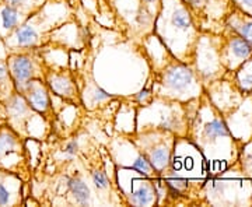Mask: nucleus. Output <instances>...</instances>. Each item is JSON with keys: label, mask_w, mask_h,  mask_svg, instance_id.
<instances>
[{"label": "nucleus", "mask_w": 252, "mask_h": 207, "mask_svg": "<svg viewBox=\"0 0 252 207\" xmlns=\"http://www.w3.org/2000/svg\"><path fill=\"white\" fill-rule=\"evenodd\" d=\"M16 91L6 59H0V104Z\"/></svg>", "instance_id": "obj_14"}, {"label": "nucleus", "mask_w": 252, "mask_h": 207, "mask_svg": "<svg viewBox=\"0 0 252 207\" xmlns=\"http://www.w3.org/2000/svg\"><path fill=\"white\" fill-rule=\"evenodd\" d=\"M90 178L91 182L94 183V186L98 190H107L109 188L108 175H107V172H105L104 168H98L97 167V168L91 170Z\"/></svg>", "instance_id": "obj_17"}, {"label": "nucleus", "mask_w": 252, "mask_h": 207, "mask_svg": "<svg viewBox=\"0 0 252 207\" xmlns=\"http://www.w3.org/2000/svg\"><path fill=\"white\" fill-rule=\"evenodd\" d=\"M1 105L6 112L7 123L24 139H27L30 136L28 123L31 122V119L36 114L35 111L28 105L26 98L17 91H14L7 99H4L1 102Z\"/></svg>", "instance_id": "obj_6"}, {"label": "nucleus", "mask_w": 252, "mask_h": 207, "mask_svg": "<svg viewBox=\"0 0 252 207\" xmlns=\"http://www.w3.org/2000/svg\"><path fill=\"white\" fill-rule=\"evenodd\" d=\"M127 203L135 206H153L158 200V192L157 185L153 180L143 182L137 189H132L127 195Z\"/></svg>", "instance_id": "obj_12"}, {"label": "nucleus", "mask_w": 252, "mask_h": 207, "mask_svg": "<svg viewBox=\"0 0 252 207\" xmlns=\"http://www.w3.org/2000/svg\"><path fill=\"white\" fill-rule=\"evenodd\" d=\"M154 87H157L154 95L158 98L167 101L187 98L189 91L199 87V79L190 66L172 56L171 60L164 64L161 72H157Z\"/></svg>", "instance_id": "obj_1"}, {"label": "nucleus", "mask_w": 252, "mask_h": 207, "mask_svg": "<svg viewBox=\"0 0 252 207\" xmlns=\"http://www.w3.org/2000/svg\"><path fill=\"white\" fill-rule=\"evenodd\" d=\"M51 90L45 80L34 79L30 80L20 91V94L26 98L28 105L35 111L45 122H52L55 118V109L51 99Z\"/></svg>", "instance_id": "obj_5"}, {"label": "nucleus", "mask_w": 252, "mask_h": 207, "mask_svg": "<svg viewBox=\"0 0 252 207\" xmlns=\"http://www.w3.org/2000/svg\"><path fill=\"white\" fill-rule=\"evenodd\" d=\"M28 17H30V14L21 11L20 9H16L10 4H6L1 0L0 1V41L3 42Z\"/></svg>", "instance_id": "obj_10"}, {"label": "nucleus", "mask_w": 252, "mask_h": 207, "mask_svg": "<svg viewBox=\"0 0 252 207\" xmlns=\"http://www.w3.org/2000/svg\"><path fill=\"white\" fill-rule=\"evenodd\" d=\"M237 81L243 91L252 90V58L240 66V70L237 73Z\"/></svg>", "instance_id": "obj_16"}, {"label": "nucleus", "mask_w": 252, "mask_h": 207, "mask_svg": "<svg viewBox=\"0 0 252 207\" xmlns=\"http://www.w3.org/2000/svg\"><path fill=\"white\" fill-rule=\"evenodd\" d=\"M38 49L39 48L14 51V52H10L6 58L10 76L17 92L23 90L30 80H34V79L45 80L48 66L38 52Z\"/></svg>", "instance_id": "obj_3"}, {"label": "nucleus", "mask_w": 252, "mask_h": 207, "mask_svg": "<svg viewBox=\"0 0 252 207\" xmlns=\"http://www.w3.org/2000/svg\"><path fill=\"white\" fill-rule=\"evenodd\" d=\"M21 199V178L0 168V206H14Z\"/></svg>", "instance_id": "obj_9"}, {"label": "nucleus", "mask_w": 252, "mask_h": 207, "mask_svg": "<svg viewBox=\"0 0 252 207\" xmlns=\"http://www.w3.org/2000/svg\"><path fill=\"white\" fill-rule=\"evenodd\" d=\"M202 136H203V142L205 143H215L217 139H223L228 137V127L225 126L224 120L220 118H213L212 120H209L205 123V126L202 129Z\"/></svg>", "instance_id": "obj_13"}, {"label": "nucleus", "mask_w": 252, "mask_h": 207, "mask_svg": "<svg viewBox=\"0 0 252 207\" xmlns=\"http://www.w3.org/2000/svg\"><path fill=\"white\" fill-rule=\"evenodd\" d=\"M64 186L70 193L73 202L80 206H90L91 205V190L89 185L77 175H66L64 177Z\"/></svg>", "instance_id": "obj_11"}, {"label": "nucleus", "mask_w": 252, "mask_h": 207, "mask_svg": "<svg viewBox=\"0 0 252 207\" xmlns=\"http://www.w3.org/2000/svg\"><path fill=\"white\" fill-rule=\"evenodd\" d=\"M252 58V46L240 34L233 30V35L228 36L224 44L221 42L220 59L228 70H235L241 64Z\"/></svg>", "instance_id": "obj_7"}, {"label": "nucleus", "mask_w": 252, "mask_h": 207, "mask_svg": "<svg viewBox=\"0 0 252 207\" xmlns=\"http://www.w3.org/2000/svg\"><path fill=\"white\" fill-rule=\"evenodd\" d=\"M136 147L154 168L158 177L171 168L175 140L172 132L165 129H143L136 139Z\"/></svg>", "instance_id": "obj_2"}, {"label": "nucleus", "mask_w": 252, "mask_h": 207, "mask_svg": "<svg viewBox=\"0 0 252 207\" xmlns=\"http://www.w3.org/2000/svg\"><path fill=\"white\" fill-rule=\"evenodd\" d=\"M6 4H10L16 9L32 16L38 10L41 9L44 4H46V0H3Z\"/></svg>", "instance_id": "obj_15"}, {"label": "nucleus", "mask_w": 252, "mask_h": 207, "mask_svg": "<svg viewBox=\"0 0 252 207\" xmlns=\"http://www.w3.org/2000/svg\"><path fill=\"white\" fill-rule=\"evenodd\" d=\"M45 81L49 90L52 91L55 95H58L74 105L80 102V94H79L77 84L69 70H54V69L48 67Z\"/></svg>", "instance_id": "obj_8"}, {"label": "nucleus", "mask_w": 252, "mask_h": 207, "mask_svg": "<svg viewBox=\"0 0 252 207\" xmlns=\"http://www.w3.org/2000/svg\"><path fill=\"white\" fill-rule=\"evenodd\" d=\"M27 161L24 137L9 123L0 125V168L20 177V174L27 171Z\"/></svg>", "instance_id": "obj_4"}, {"label": "nucleus", "mask_w": 252, "mask_h": 207, "mask_svg": "<svg viewBox=\"0 0 252 207\" xmlns=\"http://www.w3.org/2000/svg\"><path fill=\"white\" fill-rule=\"evenodd\" d=\"M238 6H241L247 11H252V0H237Z\"/></svg>", "instance_id": "obj_18"}]
</instances>
